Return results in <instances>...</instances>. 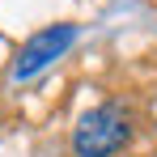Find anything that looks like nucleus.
Masks as SVG:
<instances>
[{"label": "nucleus", "instance_id": "nucleus-1", "mask_svg": "<svg viewBox=\"0 0 157 157\" xmlns=\"http://www.w3.org/2000/svg\"><path fill=\"white\" fill-rule=\"evenodd\" d=\"M132 110L123 102H102L89 106L72 123V136H68V149L72 157H115L128 149L132 140Z\"/></svg>", "mask_w": 157, "mask_h": 157}, {"label": "nucleus", "instance_id": "nucleus-2", "mask_svg": "<svg viewBox=\"0 0 157 157\" xmlns=\"http://www.w3.org/2000/svg\"><path fill=\"white\" fill-rule=\"evenodd\" d=\"M77 34H81V30L72 26V21H55V26L34 30L26 43L17 47L9 77H13V81H34L38 72H47L55 59H64V55H68V47L77 43Z\"/></svg>", "mask_w": 157, "mask_h": 157}]
</instances>
